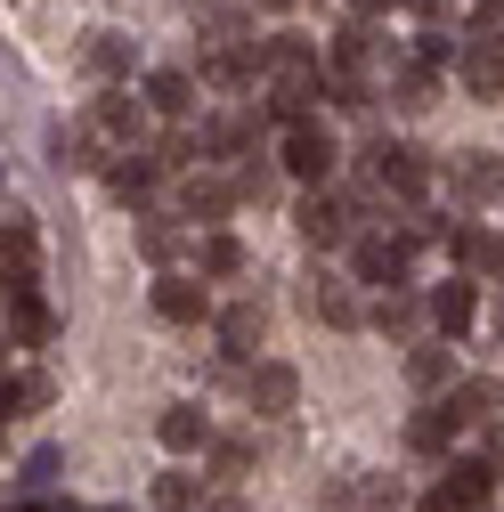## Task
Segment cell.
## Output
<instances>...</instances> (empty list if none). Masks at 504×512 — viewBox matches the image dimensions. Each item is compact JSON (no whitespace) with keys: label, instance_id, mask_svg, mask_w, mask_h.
I'll list each match as a JSON object with an SVG mask.
<instances>
[{"label":"cell","instance_id":"obj_13","mask_svg":"<svg viewBox=\"0 0 504 512\" xmlns=\"http://www.w3.org/2000/svg\"><path fill=\"white\" fill-rule=\"evenodd\" d=\"M456 82H464V90H472L480 106H504V33H464Z\"/></svg>","mask_w":504,"mask_h":512},{"label":"cell","instance_id":"obj_41","mask_svg":"<svg viewBox=\"0 0 504 512\" xmlns=\"http://www.w3.org/2000/svg\"><path fill=\"white\" fill-rule=\"evenodd\" d=\"M480 431H488V439H480V456H488V472H496V480H504V415H488V423H480Z\"/></svg>","mask_w":504,"mask_h":512},{"label":"cell","instance_id":"obj_8","mask_svg":"<svg viewBox=\"0 0 504 512\" xmlns=\"http://www.w3.org/2000/svg\"><path fill=\"white\" fill-rule=\"evenodd\" d=\"M41 285V228L25 212H0V301Z\"/></svg>","mask_w":504,"mask_h":512},{"label":"cell","instance_id":"obj_3","mask_svg":"<svg viewBox=\"0 0 504 512\" xmlns=\"http://www.w3.org/2000/svg\"><path fill=\"white\" fill-rule=\"evenodd\" d=\"M439 196H448L456 212H480L504 196V155L496 147H456L448 163H439Z\"/></svg>","mask_w":504,"mask_h":512},{"label":"cell","instance_id":"obj_17","mask_svg":"<svg viewBox=\"0 0 504 512\" xmlns=\"http://www.w3.org/2000/svg\"><path fill=\"white\" fill-rule=\"evenodd\" d=\"M244 399H252V415H293L301 407V374L285 358H252L244 366Z\"/></svg>","mask_w":504,"mask_h":512},{"label":"cell","instance_id":"obj_2","mask_svg":"<svg viewBox=\"0 0 504 512\" xmlns=\"http://www.w3.org/2000/svg\"><path fill=\"white\" fill-rule=\"evenodd\" d=\"M439 187V163H423V147H407V139H374L366 147V187L358 196H374V212H399V204H423Z\"/></svg>","mask_w":504,"mask_h":512},{"label":"cell","instance_id":"obj_10","mask_svg":"<svg viewBox=\"0 0 504 512\" xmlns=\"http://www.w3.org/2000/svg\"><path fill=\"white\" fill-rule=\"evenodd\" d=\"M228 212H236V179H228L220 163H187V179H179V220L220 228Z\"/></svg>","mask_w":504,"mask_h":512},{"label":"cell","instance_id":"obj_37","mask_svg":"<svg viewBox=\"0 0 504 512\" xmlns=\"http://www.w3.org/2000/svg\"><path fill=\"white\" fill-rule=\"evenodd\" d=\"M9 399H17V423H25V415H41L57 399V382L49 374H9Z\"/></svg>","mask_w":504,"mask_h":512},{"label":"cell","instance_id":"obj_39","mask_svg":"<svg viewBox=\"0 0 504 512\" xmlns=\"http://www.w3.org/2000/svg\"><path fill=\"white\" fill-rule=\"evenodd\" d=\"M415 57H423V66H439V74H448V66H456V57H464V33H448V25H431Z\"/></svg>","mask_w":504,"mask_h":512},{"label":"cell","instance_id":"obj_15","mask_svg":"<svg viewBox=\"0 0 504 512\" xmlns=\"http://www.w3.org/2000/svg\"><path fill=\"white\" fill-rule=\"evenodd\" d=\"M423 317H431V334H448V342H464V334L480 326V285H472V277L456 269L448 285H431V293H423Z\"/></svg>","mask_w":504,"mask_h":512},{"label":"cell","instance_id":"obj_30","mask_svg":"<svg viewBox=\"0 0 504 512\" xmlns=\"http://www.w3.org/2000/svg\"><path fill=\"white\" fill-rule=\"evenodd\" d=\"M439 399H448V407H456L464 423H488V415L504 407V382H496V374H456V382H448Z\"/></svg>","mask_w":504,"mask_h":512},{"label":"cell","instance_id":"obj_47","mask_svg":"<svg viewBox=\"0 0 504 512\" xmlns=\"http://www.w3.org/2000/svg\"><path fill=\"white\" fill-rule=\"evenodd\" d=\"M204 512H244V504H236V496H220V504H204Z\"/></svg>","mask_w":504,"mask_h":512},{"label":"cell","instance_id":"obj_46","mask_svg":"<svg viewBox=\"0 0 504 512\" xmlns=\"http://www.w3.org/2000/svg\"><path fill=\"white\" fill-rule=\"evenodd\" d=\"M9 350H17V342H9V326H0V374H9Z\"/></svg>","mask_w":504,"mask_h":512},{"label":"cell","instance_id":"obj_45","mask_svg":"<svg viewBox=\"0 0 504 512\" xmlns=\"http://www.w3.org/2000/svg\"><path fill=\"white\" fill-rule=\"evenodd\" d=\"M252 9H269V17H285V9H293V0H252Z\"/></svg>","mask_w":504,"mask_h":512},{"label":"cell","instance_id":"obj_11","mask_svg":"<svg viewBox=\"0 0 504 512\" xmlns=\"http://www.w3.org/2000/svg\"><path fill=\"white\" fill-rule=\"evenodd\" d=\"M326 66H334V74H366V82H383L399 57H391L383 33H374V17H350V25L334 33V57H326Z\"/></svg>","mask_w":504,"mask_h":512},{"label":"cell","instance_id":"obj_19","mask_svg":"<svg viewBox=\"0 0 504 512\" xmlns=\"http://www.w3.org/2000/svg\"><path fill=\"white\" fill-rule=\"evenodd\" d=\"M448 382H456V342H448V334L407 342V391H415V399H439Z\"/></svg>","mask_w":504,"mask_h":512},{"label":"cell","instance_id":"obj_20","mask_svg":"<svg viewBox=\"0 0 504 512\" xmlns=\"http://www.w3.org/2000/svg\"><path fill=\"white\" fill-rule=\"evenodd\" d=\"M456 431H464V415L448 407V399H423L415 415H407V456H423V464H439L456 447Z\"/></svg>","mask_w":504,"mask_h":512},{"label":"cell","instance_id":"obj_21","mask_svg":"<svg viewBox=\"0 0 504 512\" xmlns=\"http://www.w3.org/2000/svg\"><path fill=\"white\" fill-rule=\"evenodd\" d=\"M155 155L147 147H114V163H106V187H114V204H131V212H147L155 204Z\"/></svg>","mask_w":504,"mask_h":512},{"label":"cell","instance_id":"obj_1","mask_svg":"<svg viewBox=\"0 0 504 512\" xmlns=\"http://www.w3.org/2000/svg\"><path fill=\"white\" fill-rule=\"evenodd\" d=\"M293 228H301V244H309V252H350V236H358V228H374V196L318 179V187H301Z\"/></svg>","mask_w":504,"mask_h":512},{"label":"cell","instance_id":"obj_29","mask_svg":"<svg viewBox=\"0 0 504 512\" xmlns=\"http://www.w3.org/2000/svg\"><path fill=\"white\" fill-rule=\"evenodd\" d=\"M383 90H391L399 114H423V106L439 98V66H423V57H399V66L383 74Z\"/></svg>","mask_w":504,"mask_h":512},{"label":"cell","instance_id":"obj_49","mask_svg":"<svg viewBox=\"0 0 504 512\" xmlns=\"http://www.w3.org/2000/svg\"><path fill=\"white\" fill-rule=\"evenodd\" d=\"M480 512H496V504H480Z\"/></svg>","mask_w":504,"mask_h":512},{"label":"cell","instance_id":"obj_43","mask_svg":"<svg viewBox=\"0 0 504 512\" xmlns=\"http://www.w3.org/2000/svg\"><path fill=\"white\" fill-rule=\"evenodd\" d=\"M342 9H350V17H391L399 0H342Z\"/></svg>","mask_w":504,"mask_h":512},{"label":"cell","instance_id":"obj_22","mask_svg":"<svg viewBox=\"0 0 504 512\" xmlns=\"http://www.w3.org/2000/svg\"><path fill=\"white\" fill-rule=\"evenodd\" d=\"M155 439L171 447V456H204V447H212V415H204V399H171V407L155 415Z\"/></svg>","mask_w":504,"mask_h":512},{"label":"cell","instance_id":"obj_9","mask_svg":"<svg viewBox=\"0 0 504 512\" xmlns=\"http://www.w3.org/2000/svg\"><path fill=\"white\" fill-rule=\"evenodd\" d=\"M261 106H228V114H212V122H196V155L204 163H236V155H252L261 147Z\"/></svg>","mask_w":504,"mask_h":512},{"label":"cell","instance_id":"obj_24","mask_svg":"<svg viewBox=\"0 0 504 512\" xmlns=\"http://www.w3.org/2000/svg\"><path fill=\"white\" fill-rule=\"evenodd\" d=\"M139 98H147L155 122H187V114H196V74H187V66H155L139 82Z\"/></svg>","mask_w":504,"mask_h":512},{"label":"cell","instance_id":"obj_35","mask_svg":"<svg viewBox=\"0 0 504 512\" xmlns=\"http://www.w3.org/2000/svg\"><path fill=\"white\" fill-rule=\"evenodd\" d=\"M57 472H66V447H33V456L17 464V496H49Z\"/></svg>","mask_w":504,"mask_h":512},{"label":"cell","instance_id":"obj_33","mask_svg":"<svg viewBox=\"0 0 504 512\" xmlns=\"http://www.w3.org/2000/svg\"><path fill=\"white\" fill-rule=\"evenodd\" d=\"M196 277H204V285H228V277H244V244H236L228 228H204V244H196Z\"/></svg>","mask_w":504,"mask_h":512},{"label":"cell","instance_id":"obj_27","mask_svg":"<svg viewBox=\"0 0 504 512\" xmlns=\"http://www.w3.org/2000/svg\"><path fill=\"white\" fill-rule=\"evenodd\" d=\"M131 244H139V261H155V269H171L179 252H187V228H179V212H139V228H131Z\"/></svg>","mask_w":504,"mask_h":512},{"label":"cell","instance_id":"obj_16","mask_svg":"<svg viewBox=\"0 0 504 512\" xmlns=\"http://www.w3.org/2000/svg\"><path fill=\"white\" fill-rule=\"evenodd\" d=\"M212 326H220V350H228V358H261V342H269V301L244 293V301L212 309Z\"/></svg>","mask_w":504,"mask_h":512},{"label":"cell","instance_id":"obj_28","mask_svg":"<svg viewBox=\"0 0 504 512\" xmlns=\"http://www.w3.org/2000/svg\"><path fill=\"white\" fill-rule=\"evenodd\" d=\"M9 342H25V350H41V342H57V309L41 301V285H25V293H9Z\"/></svg>","mask_w":504,"mask_h":512},{"label":"cell","instance_id":"obj_12","mask_svg":"<svg viewBox=\"0 0 504 512\" xmlns=\"http://www.w3.org/2000/svg\"><path fill=\"white\" fill-rule=\"evenodd\" d=\"M301 317H318V326H334V334L366 326V301H358V277H301Z\"/></svg>","mask_w":504,"mask_h":512},{"label":"cell","instance_id":"obj_44","mask_svg":"<svg viewBox=\"0 0 504 512\" xmlns=\"http://www.w3.org/2000/svg\"><path fill=\"white\" fill-rule=\"evenodd\" d=\"M17 82H25V74H17V57H9V49H0V98H9Z\"/></svg>","mask_w":504,"mask_h":512},{"label":"cell","instance_id":"obj_7","mask_svg":"<svg viewBox=\"0 0 504 512\" xmlns=\"http://www.w3.org/2000/svg\"><path fill=\"white\" fill-rule=\"evenodd\" d=\"M90 131L106 139V147H147V131H155V114H147V98L139 90H122V82H106L98 98H90Z\"/></svg>","mask_w":504,"mask_h":512},{"label":"cell","instance_id":"obj_6","mask_svg":"<svg viewBox=\"0 0 504 512\" xmlns=\"http://www.w3.org/2000/svg\"><path fill=\"white\" fill-rule=\"evenodd\" d=\"M277 163H285V179L318 187V179H334V171H342V139L326 131L318 114H301V122H285V147H277Z\"/></svg>","mask_w":504,"mask_h":512},{"label":"cell","instance_id":"obj_34","mask_svg":"<svg viewBox=\"0 0 504 512\" xmlns=\"http://www.w3.org/2000/svg\"><path fill=\"white\" fill-rule=\"evenodd\" d=\"M204 49H244V9H236V0H204Z\"/></svg>","mask_w":504,"mask_h":512},{"label":"cell","instance_id":"obj_18","mask_svg":"<svg viewBox=\"0 0 504 512\" xmlns=\"http://www.w3.org/2000/svg\"><path fill=\"white\" fill-rule=\"evenodd\" d=\"M147 301H155V317H163V326H212V293H204V277H179V269H163Z\"/></svg>","mask_w":504,"mask_h":512},{"label":"cell","instance_id":"obj_36","mask_svg":"<svg viewBox=\"0 0 504 512\" xmlns=\"http://www.w3.org/2000/svg\"><path fill=\"white\" fill-rule=\"evenodd\" d=\"M155 512H204V480L196 472H163L155 480Z\"/></svg>","mask_w":504,"mask_h":512},{"label":"cell","instance_id":"obj_32","mask_svg":"<svg viewBox=\"0 0 504 512\" xmlns=\"http://www.w3.org/2000/svg\"><path fill=\"white\" fill-rule=\"evenodd\" d=\"M252 82H261V57H252V49H204V90H252Z\"/></svg>","mask_w":504,"mask_h":512},{"label":"cell","instance_id":"obj_38","mask_svg":"<svg viewBox=\"0 0 504 512\" xmlns=\"http://www.w3.org/2000/svg\"><path fill=\"white\" fill-rule=\"evenodd\" d=\"M204 456H212V480H220V488L252 472V447H244V439H212V447H204Z\"/></svg>","mask_w":504,"mask_h":512},{"label":"cell","instance_id":"obj_14","mask_svg":"<svg viewBox=\"0 0 504 512\" xmlns=\"http://www.w3.org/2000/svg\"><path fill=\"white\" fill-rule=\"evenodd\" d=\"M366 326L383 334V342H399V350H407V342H423V334H431L423 293H415V285H383V293H374V309H366Z\"/></svg>","mask_w":504,"mask_h":512},{"label":"cell","instance_id":"obj_40","mask_svg":"<svg viewBox=\"0 0 504 512\" xmlns=\"http://www.w3.org/2000/svg\"><path fill=\"white\" fill-rule=\"evenodd\" d=\"M318 512H358V480H326L318 488Z\"/></svg>","mask_w":504,"mask_h":512},{"label":"cell","instance_id":"obj_23","mask_svg":"<svg viewBox=\"0 0 504 512\" xmlns=\"http://www.w3.org/2000/svg\"><path fill=\"white\" fill-rule=\"evenodd\" d=\"M82 66H90V82H131V66H139V41L122 33V25H98V33L82 41Z\"/></svg>","mask_w":504,"mask_h":512},{"label":"cell","instance_id":"obj_26","mask_svg":"<svg viewBox=\"0 0 504 512\" xmlns=\"http://www.w3.org/2000/svg\"><path fill=\"white\" fill-rule=\"evenodd\" d=\"M439 244H448V261H456L464 277H488V269H496V236H488L480 220H464V212L439 228Z\"/></svg>","mask_w":504,"mask_h":512},{"label":"cell","instance_id":"obj_50","mask_svg":"<svg viewBox=\"0 0 504 512\" xmlns=\"http://www.w3.org/2000/svg\"><path fill=\"white\" fill-rule=\"evenodd\" d=\"M17 512H33V504H17Z\"/></svg>","mask_w":504,"mask_h":512},{"label":"cell","instance_id":"obj_42","mask_svg":"<svg viewBox=\"0 0 504 512\" xmlns=\"http://www.w3.org/2000/svg\"><path fill=\"white\" fill-rule=\"evenodd\" d=\"M399 9L423 17V25H448V17H456V0H399Z\"/></svg>","mask_w":504,"mask_h":512},{"label":"cell","instance_id":"obj_4","mask_svg":"<svg viewBox=\"0 0 504 512\" xmlns=\"http://www.w3.org/2000/svg\"><path fill=\"white\" fill-rule=\"evenodd\" d=\"M350 277H358V293L415 285V252H407L391 228H358V236H350Z\"/></svg>","mask_w":504,"mask_h":512},{"label":"cell","instance_id":"obj_5","mask_svg":"<svg viewBox=\"0 0 504 512\" xmlns=\"http://www.w3.org/2000/svg\"><path fill=\"white\" fill-rule=\"evenodd\" d=\"M496 472H488V456H439V488L423 496V512H480V504H496Z\"/></svg>","mask_w":504,"mask_h":512},{"label":"cell","instance_id":"obj_25","mask_svg":"<svg viewBox=\"0 0 504 512\" xmlns=\"http://www.w3.org/2000/svg\"><path fill=\"white\" fill-rule=\"evenodd\" d=\"M41 147H49V171L57 179H74V171H98V131H90V122H49V131H41Z\"/></svg>","mask_w":504,"mask_h":512},{"label":"cell","instance_id":"obj_48","mask_svg":"<svg viewBox=\"0 0 504 512\" xmlns=\"http://www.w3.org/2000/svg\"><path fill=\"white\" fill-rule=\"evenodd\" d=\"M98 512H131V504H98Z\"/></svg>","mask_w":504,"mask_h":512},{"label":"cell","instance_id":"obj_31","mask_svg":"<svg viewBox=\"0 0 504 512\" xmlns=\"http://www.w3.org/2000/svg\"><path fill=\"white\" fill-rule=\"evenodd\" d=\"M228 179H236V204H269L277 187H285V163H269L261 147H252V155H236V163H228Z\"/></svg>","mask_w":504,"mask_h":512}]
</instances>
